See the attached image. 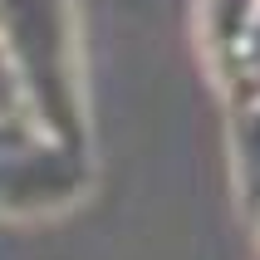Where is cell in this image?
<instances>
[{"label":"cell","mask_w":260,"mask_h":260,"mask_svg":"<svg viewBox=\"0 0 260 260\" xmlns=\"http://www.w3.org/2000/svg\"><path fill=\"white\" fill-rule=\"evenodd\" d=\"M231 172L241 206L250 216L260 211V99L231 103Z\"/></svg>","instance_id":"cell-4"},{"label":"cell","mask_w":260,"mask_h":260,"mask_svg":"<svg viewBox=\"0 0 260 260\" xmlns=\"http://www.w3.org/2000/svg\"><path fill=\"white\" fill-rule=\"evenodd\" d=\"M88 147L44 133L29 113L0 123V221L59 216L88 191Z\"/></svg>","instance_id":"cell-2"},{"label":"cell","mask_w":260,"mask_h":260,"mask_svg":"<svg viewBox=\"0 0 260 260\" xmlns=\"http://www.w3.org/2000/svg\"><path fill=\"white\" fill-rule=\"evenodd\" d=\"M250 221H255V241H260V211H255V216H250Z\"/></svg>","instance_id":"cell-6"},{"label":"cell","mask_w":260,"mask_h":260,"mask_svg":"<svg viewBox=\"0 0 260 260\" xmlns=\"http://www.w3.org/2000/svg\"><path fill=\"white\" fill-rule=\"evenodd\" d=\"M15 113H25V93H20V74H15L10 54H5V44H0V123Z\"/></svg>","instance_id":"cell-5"},{"label":"cell","mask_w":260,"mask_h":260,"mask_svg":"<svg viewBox=\"0 0 260 260\" xmlns=\"http://www.w3.org/2000/svg\"><path fill=\"white\" fill-rule=\"evenodd\" d=\"M0 44L20 74L25 113L44 133L88 147L79 5L74 0H0Z\"/></svg>","instance_id":"cell-1"},{"label":"cell","mask_w":260,"mask_h":260,"mask_svg":"<svg viewBox=\"0 0 260 260\" xmlns=\"http://www.w3.org/2000/svg\"><path fill=\"white\" fill-rule=\"evenodd\" d=\"M255 20H260V0H197V35H202V54L216 74V84L241 59Z\"/></svg>","instance_id":"cell-3"}]
</instances>
